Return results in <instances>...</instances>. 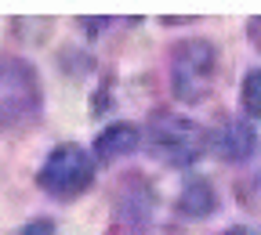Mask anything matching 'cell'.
<instances>
[{"instance_id": "obj_6", "label": "cell", "mask_w": 261, "mask_h": 235, "mask_svg": "<svg viewBox=\"0 0 261 235\" xmlns=\"http://www.w3.org/2000/svg\"><path fill=\"white\" fill-rule=\"evenodd\" d=\"M152 203H156V195H152V188H149V181L142 174L123 178V185L116 192V214L127 217V224H142L149 217Z\"/></svg>"}, {"instance_id": "obj_3", "label": "cell", "mask_w": 261, "mask_h": 235, "mask_svg": "<svg viewBox=\"0 0 261 235\" xmlns=\"http://www.w3.org/2000/svg\"><path fill=\"white\" fill-rule=\"evenodd\" d=\"M218 76V51L207 40H178L171 47V91L178 102H203Z\"/></svg>"}, {"instance_id": "obj_11", "label": "cell", "mask_w": 261, "mask_h": 235, "mask_svg": "<svg viewBox=\"0 0 261 235\" xmlns=\"http://www.w3.org/2000/svg\"><path fill=\"white\" fill-rule=\"evenodd\" d=\"M247 37H250V44L261 51V15H254V18L247 22Z\"/></svg>"}, {"instance_id": "obj_9", "label": "cell", "mask_w": 261, "mask_h": 235, "mask_svg": "<svg viewBox=\"0 0 261 235\" xmlns=\"http://www.w3.org/2000/svg\"><path fill=\"white\" fill-rule=\"evenodd\" d=\"M240 105L250 120H261V69H254L240 87Z\"/></svg>"}, {"instance_id": "obj_2", "label": "cell", "mask_w": 261, "mask_h": 235, "mask_svg": "<svg viewBox=\"0 0 261 235\" xmlns=\"http://www.w3.org/2000/svg\"><path fill=\"white\" fill-rule=\"evenodd\" d=\"M149 145H152V156H160L167 166H192L211 145V134L192 123L185 116H174V112H152L149 120Z\"/></svg>"}, {"instance_id": "obj_4", "label": "cell", "mask_w": 261, "mask_h": 235, "mask_svg": "<svg viewBox=\"0 0 261 235\" xmlns=\"http://www.w3.org/2000/svg\"><path fill=\"white\" fill-rule=\"evenodd\" d=\"M94 166H98V159L87 149H80L73 141L69 145H55L47 152L44 166L37 170V185L55 199H76V195H84L91 188Z\"/></svg>"}, {"instance_id": "obj_8", "label": "cell", "mask_w": 261, "mask_h": 235, "mask_svg": "<svg viewBox=\"0 0 261 235\" xmlns=\"http://www.w3.org/2000/svg\"><path fill=\"white\" fill-rule=\"evenodd\" d=\"M214 210H218V192H214V185H211L207 178H189L185 188H181V195H178V214L189 217V221H200V217H207V214H214Z\"/></svg>"}, {"instance_id": "obj_1", "label": "cell", "mask_w": 261, "mask_h": 235, "mask_svg": "<svg viewBox=\"0 0 261 235\" xmlns=\"http://www.w3.org/2000/svg\"><path fill=\"white\" fill-rule=\"evenodd\" d=\"M40 76L22 58H0V127H25L40 116Z\"/></svg>"}, {"instance_id": "obj_7", "label": "cell", "mask_w": 261, "mask_h": 235, "mask_svg": "<svg viewBox=\"0 0 261 235\" xmlns=\"http://www.w3.org/2000/svg\"><path fill=\"white\" fill-rule=\"evenodd\" d=\"M142 141V134L135 123H109L106 130L94 134V145H91V156L98 163H109V159H120L127 152H135Z\"/></svg>"}, {"instance_id": "obj_5", "label": "cell", "mask_w": 261, "mask_h": 235, "mask_svg": "<svg viewBox=\"0 0 261 235\" xmlns=\"http://www.w3.org/2000/svg\"><path fill=\"white\" fill-rule=\"evenodd\" d=\"M254 141H257V138H254V127L243 123V120H221L218 130H211V149H214L221 159H228V163L247 159L250 149H254Z\"/></svg>"}, {"instance_id": "obj_10", "label": "cell", "mask_w": 261, "mask_h": 235, "mask_svg": "<svg viewBox=\"0 0 261 235\" xmlns=\"http://www.w3.org/2000/svg\"><path fill=\"white\" fill-rule=\"evenodd\" d=\"M11 235H58V231H55V224H51L47 217H37V221H29V224L15 228Z\"/></svg>"}, {"instance_id": "obj_12", "label": "cell", "mask_w": 261, "mask_h": 235, "mask_svg": "<svg viewBox=\"0 0 261 235\" xmlns=\"http://www.w3.org/2000/svg\"><path fill=\"white\" fill-rule=\"evenodd\" d=\"M225 235H254V231H250V228H243V224H232V228H228Z\"/></svg>"}]
</instances>
